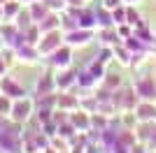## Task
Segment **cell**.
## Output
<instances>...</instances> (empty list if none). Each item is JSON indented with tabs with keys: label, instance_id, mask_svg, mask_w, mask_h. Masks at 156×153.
Segmentation results:
<instances>
[{
	"label": "cell",
	"instance_id": "6da1fadb",
	"mask_svg": "<svg viewBox=\"0 0 156 153\" xmlns=\"http://www.w3.org/2000/svg\"><path fill=\"white\" fill-rule=\"evenodd\" d=\"M63 39L65 37L61 35V30H49V32H44V39L37 42V51L42 53V56H51L54 51L63 44Z\"/></svg>",
	"mask_w": 156,
	"mask_h": 153
},
{
	"label": "cell",
	"instance_id": "7a4b0ae2",
	"mask_svg": "<svg viewBox=\"0 0 156 153\" xmlns=\"http://www.w3.org/2000/svg\"><path fill=\"white\" fill-rule=\"evenodd\" d=\"M30 114H33V100H28V97H19V100L12 104V118L16 123H23V121H28L30 118Z\"/></svg>",
	"mask_w": 156,
	"mask_h": 153
},
{
	"label": "cell",
	"instance_id": "3957f363",
	"mask_svg": "<svg viewBox=\"0 0 156 153\" xmlns=\"http://www.w3.org/2000/svg\"><path fill=\"white\" fill-rule=\"evenodd\" d=\"M70 58H72V51H70V44L65 46H58V49L51 53V67H56V70H65V67H70Z\"/></svg>",
	"mask_w": 156,
	"mask_h": 153
},
{
	"label": "cell",
	"instance_id": "277c9868",
	"mask_svg": "<svg viewBox=\"0 0 156 153\" xmlns=\"http://www.w3.org/2000/svg\"><path fill=\"white\" fill-rule=\"evenodd\" d=\"M63 37H65V44H70V46H77V44L84 46V44H89V42H91L93 32L86 30V28H77V30H72V32H65Z\"/></svg>",
	"mask_w": 156,
	"mask_h": 153
},
{
	"label": "cell",
	"instance_id": "5b68a950",
	"mask_svg": "<svg viewBox=\"0 0 156 153\" xmlns=\"http://www.w3.org/2000/svg\"><path fill=\"white\" fill-rule=\"evenodd\" d=\"M0 90H2L5 95H9L12 100H19V97L26 95V90L21 88V86L14 81L12 76H0Z\"/></svg>",
	"mask_w": 156,
	"mask_h": 153
},
{
	"label": "cell",
	"instance_id": "8992f818",
	"mask_svg": "<svg viewBox=\"0 0 156 153\" xmlns=\"http://www.w3.org/2000/svg\"><path fill=\"white\" fill-rule=\"evenodd\" d=\"M135 90H137V95H142L144 100H154V97H156L154 79H149V76H142V79L135 83Z\"/></svg>",
	"mask_w": 156,
	"mask_h": 153
},
{
	"label": "cell",
	"instance_id": "52a82bcc",
	"mask_svg": "<svg viewBox=\"0 0 156 153\" xmlns=\"http://www.w3.org/2000/svg\"><path fill=\"white\" fill-rule=\"evenodd\" d=\"M72 83H77V74L68 72V67H65V70H61L58 76H56V86H58V88H63V90H68Z\"/></svg>",
	"mask_w": 156,
	"mask_h": 153
},
{
	"label": "cell",
	"instance_id": "ba28073f",
	"mask_svg": "<svg viewBox=\"0 0 156 153\" xmlns=\"http://www.w3.org/2000/svg\"><path fill=\"white\" fill-rule=\"evenodd\" d=\"M70 123L75 125V130H79V127H82V130H89V127H91V118H89L84 111L72 114V116H70Z\"/></svg>",
	"mask_w": 156,
	"mask_h": 153
},
{
	"label": "cell",
	"instance_id": "9c48e42d",
	"mask_svg": "<svg viewBox=\"0 0 156 153\" xmlns=\"http://www.w3.org/2000/svg\"><path fill=\"white\" fill-rule=\"evenodd\" d=\"M154 116H156V107H151L149 100L137 107V118H140V121H151Z\"/></svg>",
	"mask_w": 156,
	"mask_h": 153
},
{
	"label": "cell",
	"instance_id": "30bf717a",
	"mask_svg": "<svg viewBox=\"0 0 156 153\" xmlns=\"http://www.w3.org/2000/svg\"><path fill=\"white\" fill-rule=\"evenodd\" d=\"M47 23H37L40 25V30L42 32H49V30H58V16H56V14H49V16H47Z\"/></svg>",
	"mask_w": 156,
	"mask_h": 153
},
{
	"label": "cell",
	"instance_id": "8fae6325",
	"mask_svg": "<svg viewBox=\"0 0 156 153\" xmlns=\"http://www.w3.org/2000/svg\"><path fill=\"white\" fill-rule=\"evenodd\" d=\"M12 104H14L12 97L5 95V93H0V114H2V116H9V114H12Z\"/></svg>",
	"mask_w": 156,
	"mask_h": 153
},
{
	"label": "cell",
	"instance_id": "7c38bea8",
	"mask_svg": "<svg viewBox=\"0 0 156 153\" xmlns=\"http://www.w3.org/2000/svg\"><path fill=\"white\" fill-rule=\"evenodd\" d=\"M56 104H58V109L63 107V109H75V107H79V102L77 100H72V97H68V93H63V95L58 97V102H56Z\"/></svg>",
	"mask_w": 156,
	"mask_h": 153
},
{
	"label": "cell",
	"instance_id": "4fadbf2b",
	"mask_svg": "<svg viewBox=\"0 0 156 153\" xmlns=\"http://www.w3.org/2000/svg\"><path fill=\"white\" fill-rule=\"evenodd\" d=\"M30 14H33V21L40 23V16H44V14H47V5H42V2H40V5H33Z\"/></svg>",
	"mask_w": 156,
	"mask_h": 153
},
{
	"label": "cell",
	"instance_id": "5bb4252c",
	"mask_svg": "<svg viewBox=\"0 0 156 153\" xmlns=\"http://www.w3.org/2000/svg\"><path fill=\"white\" fill-rule=\"evenodd\" d=\"M112 21H114V25L126 23V9H124V7H119V9H112Z\"/></svg>",
	"mask_w": 156,
	"mask_h": 153
},
{
	"label": "cell",
	"instance_id": "9a60e30c",
	"mask_svg": "<svg viewBox=\"0 0 156 153\" xmlns=\"http://www.w3.org/2000/svg\"><path fill=\"white\" fill-rule=\"evenodd\" d=\"M112 53H114V49H105L103 53H100V58H98V60L107 65V63H110V56H112Z\"/></svg>",
	"mask_w": 156,
	"mask_h": 153
},
{
	"label": "cell",
	"instance_id": "2e32d148",
	"mask_svg": "<svg viewBox=\"0 0 156 153\" xmlns=\"http://www.w3.org/2000/svg\"><path fill=\"white\" fill-rule=\"evenodd\" d=\"M121 2H124V0H105V7H107V9H117Z\"/></svg>",
	"mask_w": 156,
	"mask_h": 153
},
{
	"label": "cell",
	"instance_id": "e0dca14e",
	"mask_svg": "<svg viewBox=\"0 0 156 153\" xmlns=\"http://www.w3.org/2000/svg\"><path fill=\"white\" fill-rule=\"evenodd\" d=\"M130 153H147V151H144V146H135V144H133V146H130Z\"/></svg>",
	"mask_w": 156,
	"mask_h": 153
},
{
	"label": "cell",
	"instance_id": "ac0fdd59",
	"mask_svg": "<svg viewBox=\"0 0 156 153\" xmlns=\"http://www.w3.org/2000/svg\"><path fill=\"white\" fill-rule=\"evenodd\" d=\"M119 35H124V37H128V35H130V30H128V28H119Z\"/></svg>",
	"mask_w": 156,
	"mask_h": 153
},
{
	"label": "cell",
	"instance_id": "d6986e66",
	"mask_svg": "<svg viewBox=\"0 0 156 153\" xmlns=\"http://www.w3.org/2000/svg\"><path fill=\"white\" fill-rule=\"evenodd\" d=\"M42 153H56V151H54V148H44Z\"/></svg>",
	"mask_w": 156,
	"mask_h": 153
},
{
	"label": "cell",
	"instance_id": "ffe728a7",
	"mask_svg": "<svg viewBox=\"0 0 156 153\" xmlns=\"http://www.w3.org/2000/svg\"><path fill=\"white\" fill-rule=\"evenodd\" d=\"M0 46H2V32H0Z\"/></svg>",
	"mask_w": 156,
	"mask_h": 153
}]
</instances>
